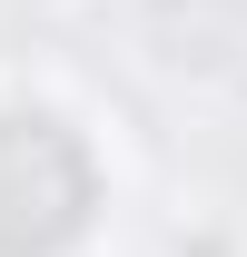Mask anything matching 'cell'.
<instances>
[{
	"mask_svg": "<svg viewBox=\"0 0 247 257\" xmlns=\"http://www.w3.org/2000/svg\"><path fill=\"white\" fill-rule=\"evenodd\" d=\"M89 227V149L50 109H0V257H60Z\"/></svg>",
	"mask_w": 247,
	"mask_h": 257,
	"instance_id": "cell-1",
	"label": "cell"
}]
</instances>
